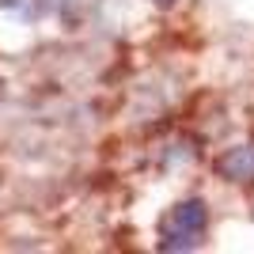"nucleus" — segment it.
Returning <instances> with one entry per match:
<instances>
[{
  "label": "nucleus",
  "instance_id": "obj_3",
  "mask_svg": "<svg viewBox=\"0 0 254 254\" xmlns=\"http://www.w3.org/2000/svg\"><path fill=\"white\" fill-rule=\"evenodd\" d=\"M152 4H175V0H152Z\"/></svg>",
  "mask_w": 254,
  "mask_h": 254
},
{
  "label": "nucleus",
  "instance_id": "obj_1",
  "mask_svg": "<svg viewBox=\"0 0 254 254\" xmlns=\"http://www.w3.org/2000/svg\"><path fill=\"white\" fill-rule=\"evenodd\" d=\"M205 228H209L205 201L186 197V201L171 205L159 220V251H190L205 239Z\"/></svg>",
  "mask_w": 254,
  "mask_h": 254
},
{
  "label": "nucleus",
  "instance_id": "obj_2",
  "mask_svg": "<svg viewBox=\"0 0 254 254\" xmlns=\"http://www.w3.org/2000/svg\"><path fill=\"white\" fill-rule=\"evenodd\" d=\"M216 167L224 171V179H232V182H254V148L243 144V148L224 152Z\"/></svg>",
  "mask_w": 254,
  "mask_h": 254
}]
</instances>
